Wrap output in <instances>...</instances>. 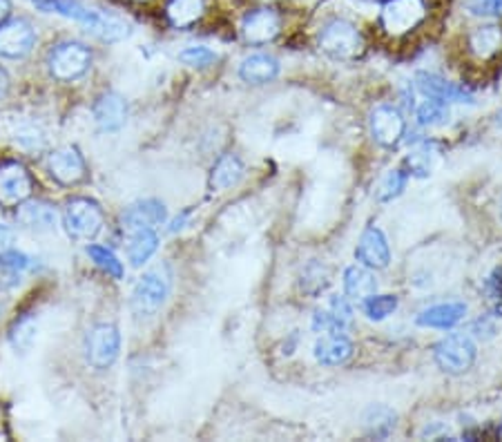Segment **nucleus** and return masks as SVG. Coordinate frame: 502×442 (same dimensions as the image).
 Segmentation results:
<instances>
[{
	"label": "nucleus",
	"mask_w": 502,
	"mask_h": 442,
	"mask_svg": "<svg viewBox=\"0 0 502 442\" xmlns=\"http://www.w3.org/2000/svg\"><path fill=\"white\" fill-rule=\"evenodd\" d=\"M43 12H58L67 18H74L81 25L88 27L94 36L107 43H119L130 34V25L121 18L110 16V13L94 12L81 4L79 0H34Z\"/></svg>",
	"instance_id": "obj_1"
},
{
	"label": "nucleus",
	"mask_w": 502,
	"mask_h": 442,
	"mask_svg": "<svg viewBox=\"0 0 502 442\" xmlns=\"http://www.w3.org/2000/svg\"><path fill=\"white\" fill-rule=\"evenodd\" d=\"M476 342L464 333H451V336L442 337L433 349V358L436 364L449 376H463L476 362Z\"/></svg>",
	"instance_id": "obj_2"
},
{
	"label": "nucleus",
	"mask_w": 502,
	"mask_h": 442,
	"mask_svg": "<svg viewBox=\"0 0 502 442\" xmlns=\"http://www.w3.org/2000/svg\"><path fill=\"white\" fill-rule=\"evenodd\" d=\"M319 47L337 61H351V58L360 56L364 40L353 22L337 18V21L327 22L324 30L319 31Z\"/></svg>",
	"instance_id": "obj_3"
},
{
	"label": "nucleus",
	"mask_w": 502,
	"mask_h": 442,
	"mask_svg": "<svg viewBox=\"0 0 502 442\" xmlns=\"http://www.w3.org/2000/svg\"><path fill=\"white\" fill-rule=\"evenodd\" d=\"M47 65L54 79L67 83V81L81 79L89 70L92 54H89V49L85 45L70 40V43H61L52 49Z\"/></svg>",
	"instance_id": "obj_4"
},
{
	"label": "nucleus",
	"mask_w": 502,
	"mask_h": 442,
	"mask_svg": "<svg viewBox=\"0 0 502 442\" xmlns=\"http://www.w3.org/2000/svg\"><path fill=\"white\" fill-rule=\"evenodd\" d=\"M67 233L74 239H89L97 237L103 228V210L97 201L85 200V197H76V200L67 201L65 213H63Z\"/></svg>",
	"instance_id": "obj_5"
},
{
	"label": "nucleus",
	"mask_w": 502,
	"mask_h": 442,
	"mask_svg": "<svg viewBox=\"0 0 502 442\" xmlns=\"http://www.w3.org/2000/svg\"><path fill=\"white\" fill-rule=\"evenodd\" d=\"M31 191H34V179L25 166L18 161L0 164V206L16 208L30 200Z\"/></svg>",
	"instance_id": "obj_6"
},
{
	"label": "nucleus",
	"mask_w": 502,
	"mask_h": 442,
	"mask_svg": "<svg viewBox=\"0 0 502 442\" xmlns=\"http://www.w3.org/2000/svg\"><path fill=\"white\" fill-rule=\"evenodd\" d=\"M121 351L119 328L112 324H98L85 337V355L94 369H107L115 364Z\"/></svg>",
	"instance_id": "obj_7"
},
{
	"label": "nucleus",
	"mask_w": 502,
	"mask_h": 442,
	"mask_svg": "<svg viewBox=\"0 0 502 442\" xmlns=\"http://www.w3.org/2000/svg\"><path fill=\"white\" fill-rule=\"evenodd\" d=\"M427 16V7L422 0H388L382 7V27L387 34L402 36L406 31L415 30Z\"/></svg>",
	"instance_id": "obj_8"
},
{
	"label": "nucleus",
	"mask_w": 502,
	"mask_h": 442,
	"mask_svg": "<svg viewBox=\"0 0 502 442\" xmlns=\"http://www.w3.org/2000/svg\"><path fill=\"white\" fill-rule=\"evenodd\" d=\"M167 297V282L159 273H146L132 293V310L139 318H150L164 306Z\"/></svg>",
	"instance_id": "obj_9"
},
{
	"label": "nucleus",
	"mask_w": 502,
	"mask_h": 442,
	"mask_svg": "<svg viewBox=\"0 0 502 442\" xmlns=\"http://www.w3.org/2000/svg\"><path fill=\"white\" fill-rule=\"evenodd\" d=\"M282 31V18L275 9L264 7L246 13L242 22V36L248 45H268Z\"/></svg>",
	"instance_id": "obj_10"
},
{
	"label": "nucleus",
	"mask_w": 502,
	"mask_h": 442,
	"mask_svg": "<svg viewBox=\"0 0 502 442\" xmlns=\"http://www.w3.org/2000/svg\"><path fill=\"white\" fill-rule=\"evenodd\" d=\"M370 134H373L375 141L384 148H393L402 137H404V116L397 107L393 106H378L370 112Z\"/></svg>",
	"instance_id": "obj_11"
},
{
	"label": "nucleus",
	"mask_w": 502,
	"mask_h": 442,
	"mask_svg": "<svg viewBox=\"0 0 502 442\" xmlns=\"http://www.w3.org/2000/svg\"><path fill=\"white\" fill-rule=\"evenodd\" d=\"M47 170L61 186H76L85 179L83 155L74 146L58 148L49 155Z\"/></svg>",
	"instance_id": "obj_12"
},
{
	"label": "nucleus",
	"mask_w": 502,
	"mask_h": 442,
	"mask_svg": "<svg viewBox=\"0 0 502 442\" xmlns=\"http://www.w3.org/2000/svg\"><path fill=\"white\" fill-rule=\"evenodd\" d=\"M355 257L366 268H387L388 261H391V251H388L387 237H384V233L378 225H369V228L362 233L355 248Z\"/></svg>",
	"instance_id": "obj_13"
},
{
	"label": "nucleus",
	"mask_w": 502,
	"mask_h": 442,
	"mask_svg": "<svg viewBox=\"0 0 502 442\" xmlns=\"http://www.w3.org/2000/svg\"><path fill=\"white\" fill-rule=\"evenodd\" d=\"M415 85L420 92L429 98H440L447 103H473V94L464 85L449 83L440 74L433 72H418L415 74Z\"/></svg>",
	"instance_id": "obj_14"
},
{
	"label": "nucleus",
	"mask_w": 502,
	"mask_h": 442,
	"mask_svg": "<svg viewBox=\"0 0 502 442\" xmlns=\"http://www.w3.org/2000/svg\"><path fill=\"white\" fill-rule=\"evenodd\" d=\"M36 34L27 21H12L0 25V56L22 58L34 47Z\"/></svg>",
	"instance_id": "obj_15"
},
{
	"label": "nucleus",
	"mask_w": 502,
	"mask_h": 442,
	"mask_svg": "<svg viewBox=\"0 0 502 442\" xmlns=\"http://www.w3.org/2000/svg\"><path fill=\"white\" fill-rule=\"evenodd\" d=\"M94 121L103 132H119L128 121V103L121 94L106 92L94 103Z\"/></svg>",
	"instance_id": "obj_16"
},
{
	"label": "nucleus",
	"mask_w": 502,
	"mask_h": 442,
	"mask_svg": "<svg viewBox=\"0 0 502 442\" xmlns=\"http://www.w3.org/2000/svg\"><path fill=\"white\" fill-rule=\"evenodd\" d=\"M167 217L166 206L157 200L137 201L130 208H125V213L121 215V224H123L125 233L141 228H155V225L164 224Z\"/></svg>",
	"instance_id": "obj_17"
},
{
	"label": "nucleus",
	"mask_w": 502,
	"mask_h": 442,
	"mask_svg": "<svg viewBox=\"0 0 502 442\" xmlns=\"http://www.w3.org/2000/svg\"><path fill=\"white\" fill-rule=\"evenodd\" d=\"M353 358V342L342 333H328L315 342V360L324 367H339Z\"/></svg>",
	"instance_id": "obj_18"
},
{
	"label": "nucleus",
	"mask_w": 502,
	"mask_h": 442,
	"mask_svg": "<svg viewBox=\"0 0 502 442\" xmlns=\"http://www.w3.org/2000/svg\"><path fill=\"white\" fill-rule=\"evenodd\" d=\"M467 315V304L463 302H447V304H436L424 309L415 318V322L424 328H454L455 324L463 322Z\"/></svg>",
	"instance_id": "obj_19"
},
{
	"label": "nucleus",
	"mask_w": 502,
	"mask_h": 442,
	"mask_svg": "<svg viewBox=\"0 0 502 442\" xmlns=\"http://www.w3.org/2000/svg\"><path fill=\"white\" fill-rule=\"evenodd\" d=\"M239 76L251 85H266L279 76V61L268 54H252L242 61Z\"/></svg>",
	"instance_id": "obj_20"
},
{
	"label": "nucleus",
	"mask_w": 502,
	"mask_h": 442,
	"mask_svg": "<svg viewBox=\"0 0 502 442\" xmlns=\"http://www.w3.org/2000/svg\"><path fill=\"white\" fill-rule=\"evenodd\" d=\"M397 416L391 407L387 404H370L364 413H362V429L369 438L384 440L391 436V431L396 429Z\"/></svg>",
	"instance_id": "obj_21"
},
{
	"label": "nucleus",
	"mask_w": 502,
	"mask_h": 442,
	"mask_svg": "<svg viewBox=\"0 0 502 442\" xmlns=\"http://www.w3.org/2000/svg\"><path fill=\"white\" fill-rule=\"evenodd\" d=\"M243 173H246L243 161L239 159L237 155H233V152H228V155H224L215 166H212L210 188L215 192L228 191V188L237 186V183L242 182Z\"/></svg>",
	"instance_id": "obj_22"
},
{
	"label": "nucleus",
	"mask_w": 502,
	"mask_h": 442,
	"mask_svg": "<svg viewBox=\"0 0 502 442\" xmlns=\"http://www.w3.org/2000/svg\"><path fill=\"white\" fill-rule=\"evenodd\" d=\"M18 224L30 230H52L56 225V210L45 201H25L18 208Z\"/></svg>",
	"instance_id": "obj_23"
},
{
	"label": "nucleus",
	"mask_w": 502,
	"mask_h": 442,
	"mask_svg": "<svg viewBox=\"0 0 502 442\" xmlns=\"http://www.w3.org/2000/svg\"><path fill=\"white\" fill-rule=\"evenodd\" d=\"M375 288H378L375 275L366 266H351L344 273V293L348 300L364 302L366 297L373 295Z\"/></svg>",
	"instance_id": "obj_24"
},
{
	"label": "nucleus",
	"mask_w": 502,
	"mask_h": 442,
	"mask_svg": "<svg viewBox=\"0 0 502 442\" xmlns=\"http://www.w3.org/2000/svg\"><path fill=\"white\" fill-rule=\"evenodd\" d=\"M159 248V234L155 228H141L128 233V257L134 266H143Z\"/></svg>",
	"instance_id": "obj_25"
},
{
	"label": "nucleus",
	"mask_w": 502,
	"mask_h": 442,
	"mask_svg": "<svg viewBox=\"0 0 502 442\" xmlns=\"http://www.w3.org/2000/svg\"><path fill=\"white\" fill-rule=\"evenodd\" d=\"M206 12V0H170L166 7V16L172 27L185 30L192 27Z\"/></svg>",
	"instance_id": "obj_26"
},
{
	"label": "nucleus",
	"mask_w": 502,
	"mask_h": 442,
	"mask_svg": "<svg viewBox=\"0 0 502 442\" xmlns=\"http://www.w3.org/2000/svg\"><path fill=\"white\" fill-rule=\"evenodd\" d=\"M27 268H30V257L27 255L18 251L0 252V291L16 286Z\"/></svg>",
	"instance_id": "obj_27"
},
{
	"label": "nucleus",
	"mask_w": 502,
	"mask_h": 442,
	"mask_svg": "<svg viewBox=\"0 0 502 442\" xmlns=\"http://www.w3.org/2000/svg\"><path fill=\"white\" fill-rule=\"evenodd\" d=\"M500 43H502V31L500 27L496 25L478 27V30L472 34V49L473 54H478L481 58L491 56V54L500 47Z\"/></svg>",
	"instance_id": "obj_28"
},
{
	"label": "nucleus",
	"mask_w": 502,
	"mask_h": 442,
	"mask_svg": "<svg viewBox=\"0 0 502 442\" xmlns=\"http://www.w3.org/2000/svg\"><path fill=\"white\" fill-rule=\"evenodd\" d=\"M404 188H406L404 170H388V173L379 179L378 188H375V200H378L379 204H387V201H393L396 197H400Z\"/></svg>",
	"instance_id": "obj_29"
},
{
	"label": "nucleus",
	"mask_w": 502,
	"mask_h": 442,
	"mask_svg": "<svg viewBox=\"0 0 502 442\" xmlns=\"http://www.w3.org/2000/svg\"><path fill=\"white\" fill-rule=\"evenodd\" d=\"M415 116H418L420 125H445L449 121L451 112L447 107V101L427 97V101L415 110Z\"/></svg>",
	"instance_id": "obj_30"
},
{
	"label": "nucleus",
	"mask_w": 502,
	"mask_h": 442,
	"mask_svg": "<svg viewBox=\"0 0 502 442\" xmlns=\"http://www.w3.org/2000/svg\"><path fill=\"white\" fill-rule=\"evenodd\" d=\"M397 309L396 295H369L364 300V313L370 322H382Z\"/></svg>",
	"instance_id": "obj_31"
},
{
	"label": "nucleus",
	"mask_w": 502,
	"mask_h": 442,
	"mask_svg": "<svg viewBox=\"0 0 502 442\" xmlns=\"http://www.w3.org/2000/svg\"><path fill=\"white\" fill-rule=\"evenodd\" d=\"M89 257L94 259V264L98 266L101 270H106L107 275H112L115 279L123 277V264L119 261V257L110 251V248H103V246H89L88 248Z\"/></svg>",
	"instance_id": "obj_32"
},
{
	"label": "nucleus",
	"mask_w": 502,
	"mask_h": 442,
	"mask_svg": "<svg viewBox=\"0 0 502 442\" xmlns=\"http://www.w3.org/2000/svg\"><path fill=\"white\" fill-rule=\"evenodd\" d=\"M9 340L16 346L18 351H30L31 344L36 340V324L31 318H22L13 324L12 333H9Z\"/></svg>",
	"instance_id": "obj_33"
},
{
	"label": "nucleus",
	"mask_w": 502,
	"mask_h": 442,
	"mask_svg": "<svg viewBox=\"0 0 502 442\" xmlns=\"http://www.w3.org/2000/svg\"><path fill=\"white\" fill-rule=\"evenodd\" d=\"M406 168H409V173L415 174V177H429V174H431V146L424 143L422 148L411 152V155L406 157Z\"/></svg>",
	"instance_id": "obj_34"
},
{
	"label": "nucleus",
	"mask_w": 502,
	"mask_h": 442,
	"mask_svg": "<svg viewBox=\"0 0 502 442\" xmlns=\"http://www.w3.org/2000/svg\"><path fill=\"white\" fill-rule=\"evenodd\" d=\"M179 61L185 63L188 67H199V70H203V67H210L212 63L217 61V54L212 52V49L203 47V45H197V47L183 49V52L179 54Z\"/></svg>",
	"instance_id": "obj_35"
},
{
	"label": "nucleus",
	"mask_w": 502,
	"mask_h": 442,
	"mask_svg": "<svg viewBox=\"0 0 502 442\" xmlns=\"http://www.w3.org/2000/svg\"><path fill=\"white\" fill-rule=\"evenodd\" d=\"M344 324L331 313V310H315L313 331L315 333H344Z\"/></svg>",
	"instance_id": "obj_36"
},
{
	"label": "nucleus",
	"mask_w": 502,
	"mask_h": 442,
	"mask_svg": "<svg viewBox=\"0 0 502 442\" xmlns=\"http://www.w3.org/2000/svg\"><path fill=\"white\" fill-rule=\"evenodd\" d=\"M467 9L476 16H500L502 0H467Z\"/></svg>",
	"instance_id": "obj_37"
},
{
	"label": "nucleus",
	"mask_w": 502,
	"mask_h": 442,
	"mask_svg": "<svg viewBox=\"0 0 502 442\" xmlns=\"http://www.w3.org/2000/svg\"><path fill=\"white\" fill-rule=\"evenodd\" d=\"M328 310H331L335 318L344 324V327H348V324L353 322V309H351V302H348V297L333 295L331 304H328Z\"/></svg>",
	"instance_id": "obj_38"
},
{
	"label": "nucleus",
	"mask_w": 502,
	"mask_h": 442,
	"mask_svg": "<svg viewBox=\"0 0 502 442\" xmlns=\"http://www.w3.org/2000/svg\"><path fill=\"white\" fill-rule=\"evenodd\" d=\"M487 291H489V295L494 297V300H502V266L489 275V279H487Z\"/></svg>",
	"instance_id": "obj_39"
},
{
	"label": "nucleus",
	"mask_w": 502,
	"mask_h": 442,
	"mask_svg": "<svg viewBox=\"0 0 502 442\" xmlns=\"http://www.w3.org/2000/svg\"><path fill=\"white\" fill-rule=\"evenodd\" d=\"M7 92H9V76H7V72L0 67V101L7 97Z\"/></svg>",
	"instance_id": "obj_40"
},
{
	"label": "nucleus",
	"mask_w": 502,
	"mask_h": 442,
	"mask_svg": "<svg viewBox=\"0 0 502 442\" xmlns=\"http://www.w3.org/2000/svg\"><path fill=\"white\" fill-rule=\"evenodd\" d=\"M9 13H12V3L9 0H0V25L7 21Z\"/></svg>",
	"instance_id": "obj_41"
},
{
	"label": "nucleus",
	"mask_w": 502,
	"mask_h": 442,
	"mask_svg": "<svg viewBox=\"0 0 502 442\" xmlns=\"http://www.w3.org/2000/svg\"><path fill=\"white\" fill-rule=\"evenodd\" d=\"M12 242V230L7 228V225L0 224V246H4V243Z\"/></svg>",
	"instance_id": "obj_42"
},
{
	"label": "nucleus",
	"mask_w": 502,
	"mask_h": 442,
	"mask_svg": "<svg viewBox=\"0 0 502 442\" xmlns=\"http://www.w3.org/2000/svg\"><path fill=\"white\" fill-rule=\"evenodd\" d=\"M496 125H498V128L502 130V110L498 112V116H496Z\"/></svg>",
	"instance_id": "obj_43"
},
{
	"label": "nucleus",
	"mask_w": 502,
	"mask_h": 442,
	"mask_svg": "<svg viewBox=\"0 0 502 442\" xmlns=\"http://www.w3.org/2000/svg\"><path fill=\"white\" fill-rule=\"evenodd\" d=\"M500 219H502V200H500Z\"/></svg>",
	"instance_id": "obj_44"
},
{
	"label": "nucleus",
	"mask_w": 502,
	"mask_h": 442,
	"mask_svg": "<svg viewBox=\"0 0 502 442\" xmlns=\"http://www.w3.org/2000/svg\"><path fill=\"white\" fill-rule=\"evenodd\" d=\"M139 3H146V0H139Z\"/></svg>",
	"instance_id": "obj_45"
}]
</instances>
